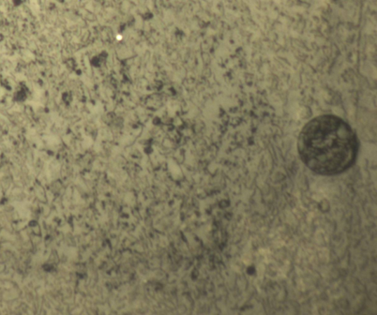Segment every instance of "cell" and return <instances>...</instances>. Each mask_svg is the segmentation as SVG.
<instances>
[{"label":"cell","instance_id":"cell-1","mask_svg":"<svg viewBox=\"0 0 377 315\" xmlns=\"http://www.w3.org/2000/svg\"><path fill=\"white\" fill-rule=\"evenodd\" d=\"M301 160L315 173L338 175L350 168L359 142L350 126L335 115L317 116L301 130L298 140Z\"/></svg>","mask_w":377,"mask_h":315}]
</instances>
